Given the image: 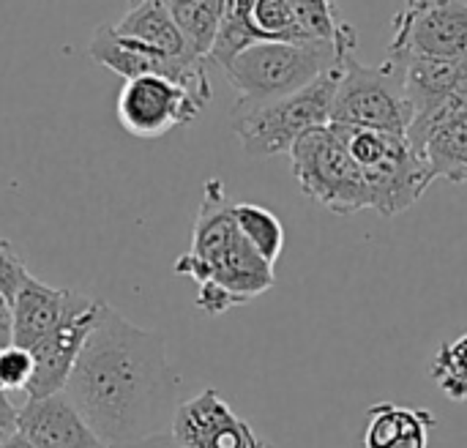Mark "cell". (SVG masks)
<instances>
[{"label":"cell","instance_id":"cell-6","mask_svg":"<svg viewBox=\"0 0 467 448\" xmlns=\"http://www.w3.org/2000/svg\"><path fill=\"white\" fill-rule=\"evenodd\" d=\"M331 123L408 137V129L413 123V107L405 90L402 60L389 55L380 66H367L356 55H348L342 60Z\"/></svg>","mask_w":467,"mask_h":448},{"label":"cell","instance_id":"cell-7","mask_svg":"<svg viewBox=\"0 0 467 448\" xmlns=\"http://www.w3.org/2000/svg\"><path fill=\"white\" fill-rule=\"evenodd\" d=\"M290 167L301 192L326 211L350 216L369 208L364 175L331 123L312 129L293 145Z\"/></svg>","mask_w":467,"mask_h":448},{"label":"cell","instance_id":"cell-16","mask_svg":"<svg viewBox=\"0 0 467 448\" xmlns=\"http://www.w3.org/2000/svg\"><path fill=\"white\" fill-rule=\"evenodd\" d=\"M115 30L126 38H137L167 57H197L192 55L172 11L161 0H134Z\"/></svg>","mask_w":467,"mask_h":448},{"label":"cell","instance_id":"cell-5","mask_svg":"<svg viewBox=\"0 0 467 448\" xmlns=\"http://www.w3.org/2000/svg\"><path fill=\"white\" fill-rule=\"evenodd\" d=\"M339 68H331L304 90H296L285 99L265 104H235L233 107V131L241 140L246 156L268 159L290 153L293 145L312 129L331 123L334 96L339 85Z\"/></svg>","mask_w":467,"mask_h":448},{"label":"cell","instance_id":"cell-17","mask_svg":"<svg viewBox=\"0 0 467 448\" xmlns=\"http://www.w3.org/2000/svg\"><path fill=\"white\" fill-rule=\"evenodd\" d=\"M462 57H400L405 66V90L413 107V120L430 115L457 88L462 74Z\"/></svg>","mask_w":467,"mask_h":448},{"label":"cell","instance_id":"cell-26","mask_svg":"<svg viewBox=\"0 0 467 448\" xmlns=\"http://www.w3.org/2000/svg\"><path fill=\"white\" fill-rule=\"evenodd\" d=\"M14 345V296L0 285V348Z\"/></svg>","mask_w":467,"mask_h":448},{"label":"cell","instance_id":"cell-10","mask_svg":"<svg viewBox=\"0 0 467 448\" xmlns=\"http://www.w3.org/2000/svg\"><path fill=\"white\" fill-rule=\"evenodd\" d=\"M88 55L93 63L109 68L112 74L123 77V82L145 77V74H161L178 85H183L189 93H194L202 104L211 101V79L202 57H167L148 44L137 38H126L115 30V25H99L88 41Z\"/></svg>","mask_w":467,"mask_h":448},{"label":"cell","instance_id":"cell-14","mask_svg":"<svg viewBox=\"0 0 467 448\" xmlns=\"http://www.w3.org/2000/svg\"><path fill=\"white\" fill-rule=\"evenodd\" d=\"M66 296L68 290L49 287L30 274L14 296V345L36 348L63 318Z\"/></svg>","mask_w":467,"mask_h":448},{"label":"cell","instance_id":"cell-4","mask_svg":"<svg viewBox=\"0 0 467 448\" xmlns=\"http://www.w3.org/2000/svg\"><path fill=\"white\" fill-rule=\"evenodd\" d=\"M331 126L358 164L369 192V208L380 216L410 211L432 186L427 161L410 148L408 137L361 126Z\"/></svg>","mask_w":467,"mask_h":448},{"label":"cell","instance_id":"cell-23","mask_svg":"<svg viewBox=\"0 0 467 448\" xmlns=\"http://www.w3.org/2000/svg\"><path fill=\"white\" fill-rule=\"evenodd\" d=\"M430 378L451 402H467V334L441 345L430 364Z\"/></svg>","mask_w":467,"mask_h":448},{"label":"cell","instance_id":"cell-13","mask_svg":"<svg viewBox=\"0 0 467 448\" xmlns=\"http://www.w3.org/2000/svg\"><path fill=\"white\" fill-rule=\"evenodd\" d=\"M16 435L36 448H109L93 432L66 391L25 400L16 413Z\"/></svg>","mask_w":467,"mask_h":448},{"label":"cell","instance_id":"cell-18","mask_svg":"<svg viewBox=\"0 0 467 448\" xmlns=\"http://www.w3.org/2000/svg\"><path fill=\"white\" fill-rule=\"evenodd\" d=\"M296 22L301 33L309 41H326L334 44L339 57L356 55L358 49V33L350 22L342 19L337 0H290Z\"/></svg>","mask_w":467,"mask_h":448},{"label":"cell","instance_id":"cell-1","mask_svg":"<svg viewBox=\"0 0 467 448\" xmlns=\"http://www.w3.org/2000/svg\"><path fill=\"white\" fill-rule=\"evenodd\" d=\"M178 389L164 337L134 326L109 304L66 383L68 400L109 448H137L170 432Z\"/></svg>","mask_w":467,"mask_h":448},{"label":"cell","instance_id":"cell-24","mask_svg":"<svg viewBox=\"0 0 467 448\" xmlns=\"http://www.w3.org/2000/svg\"><path fill=\"white\" fill-rule=\"evenodd\" d=\"M33 353L19 348V345H8V348H0V391L5 394H14V391H22L30 386L33 380Z\"/></svg>","mask_w":467,"mask_h":448},{"label":"cell","instance_id":"cell-15","mask_svg":"<svg viewBox=\"0 0 467 448\" xmlns=\"http://www.w3.org/2000/svg\"><path fill=\"white\" fill-rule=\"evenodd\" d=\"M367 416L361 448H427L430 430L438 427L432 411H413L397 402L372 405Z\"/></svg>","mask_w":467,"mask_h":448},{"label":"cell","instance_id":"cell-30","mask_svg":"<svg viewBox=\"0 0 467 448\" xmlns=\"http://www.w3.org/2000/svg\"><path fill=\"white\" fill-rule=\"evenodd\" d=\"M465 68H467V55H465Z\"/></svg>","mask_w":467,"mask_h":448},{"label":"cell","instance_id":"cell-2","mask_svg":"<svg viewBox=\"0 0 467 448\" xmlns=\"http://www.w3.org/2000/svg\"><path fill=\"white\" fill-rule=\"evenodd\" d=\"M233 200L219 178L205 181L202 203L192 230V246L172 266L178 276L200 285L197 309L208 318H219L233 307H244L252 298L274 287V266L265 263L241 235Z\"/></svg>","mask_w":467,"mask_h":448},{"label":"cell","instance_id":"cell-20","mask_svg":"<svg viewBox=\"0 0 467 448\" xmlns=\"http://www.w3.org/2000/svg\"><path fill=\"white\" fill-rule=\"evenodd\" d=\"M224 5H227V0H186V3L170 8L192 55L208 60L213 41L219 36L222 19H224Z\"/></svg>","mask_w":467,"mask_h":448},{"label":"cell","instance_id":"cell-3","mask_svg":"<svg viewBox=\"0 0 467 448\" xmlns=\"http://www.w3.org/2000/svg\"><path fill=\"white\" fill-rule=\"evenodd\" d=\"M339 66L337 47L326 41H257L235 55L224 74L238 93L235 104H265L304 90Z\"/></svg>","mask_w":467,"mask_h":448},{"label":"cell","instance_id":"cell-19","mask_svg":"<svg viewBox=\"0 0 467 448\" xmlns=\"http://www.w3.org/2000/svg\"><path fill=\"white\" fill-rule=\"evenodd\" d=\"M424 161L432 183L446 178L449 183H467V115L441 126L424 145Z\"/></svg>","mask_w":467,"mask_h":448},{"label":"cell","instance_id":"cell-27","mask_svg":"<svg viewBox=\"0 0 467 448\" xmlns=\"http://www.w3.org/2000/svg\"><path fill=\"white\" fill-rule=\"evenodd\" d=\"M16 413L19 408L11 402V394L0 391V432H16Z\"/></svg>","mask_w":467,"mask_h":448},{"label":"cell","instance_id":"cell-12","mask_svg":"<svg viewBox=\"0 0 467 448\" xmlns=\"http://www.w3.org/2000/svg\"><path fill=\"white\" fill-rule=\"evenodd\" d=\"M170 435L181 448H274L230 408L216 389H205L181 402L172 416Z\"/></svg>","mask_w":467,"mask_h":448},{"label":"cell","instance_id":"cell-9","mask_svg":"<svg viewBox=\"0 0 467 448\" xmlns=\"http://www.w3.org/2000/svg\"><path fill=\"white\" fill-rule=\"evenodd\" d=\"M104 307L107 304L101 298L68 290L63 318L36 348H30L36 370H33L30 386L25 389V400L52 397V394L66 391L71 370H74L93 326L99 323Z\"/></svg>","mask_w":467,"mask_h":448},{"label":"cell","instance_id":"cell-28","mask_svg":"<svg viewBox=\"0 0 467 448\" xmlns=\"http://www.w3.org/2000/svg\"><path fill=\"white\" fill-rule=\"evenodd\" d=\"M137 448H181V446L172 441V435H170V432H164V435H156V438H150V441L140 443Z\"/></svg>","mask_w":467,"mask_h":448},{"label":"cell","instance_id":"cell-11","mask_svg":"<svg viewBox=\"0 0 467 448\" xmlns=\"http://www.w3.org/2000/svg\"><path fill=\"white\" fill-rule=\"evenodd\" d=\"M202 109L205 104L194 93L161 74L129 79L118 93V120L140 140H156L178 126H189Z\"/></svg>","mask_w":467,"mask_h":448},{"label":"cell","instance_id":"cell-8","mask_svg":"<svg viewBox=\"0 0 467 448\" xmlns=\"http://www.w3.org/2000/svg\"><path fill=\"white\" fill-rule=\"evenodd\" d=\"M389 55L443 60L467 55V0H402Z\"/></svg>","mask_w":467,"mask_h":448},{"label":"cell","instance_id":"cell-21","mask_svg":"<svg viewBox=\"0 0 467 448\" xmlns=\"http://www.w3.org/2000/svg\"><path fill=\"white\" fill-rule=\"evenodd\" d=\"M233 216H235V224H238L241 235L246 238V244L265 263L274 266L285 249V227H282L279 216L263 205H254V203H235Z\"/></svg>","mask_w":467,"mask_h":448},{"label":"cell","instance_id":"cell-22","mask_svg":"<svg viewBox=\"0 0 467 448\" xmlns=\"http://www.w3.org/2000/svg\"><path fill=\"white\" fill-rule=\"evenodd\" d=\"M246 27L254 41H309L296 22L290 0H254Z\"/></svg>","mask_w":467,"mask_h":448},{"label":"cell","instance_id":"cell-29","mask_svg":"<svg viewBox=\"0 0 467 448\" xmlns=\"http://www.w3.org/2000/svg\"><path fill=\"white\" fill-rule=\"evenodd\" d=\"M0 448H36L33 443H27L22 435H16V432H11L3 443H0Z\"/></svg>","mask_w":467,"mask_h":448},{"label":"cell","instance_id":"cell-25","mask_svg":"<svg viewBox=\"0 0 467 448\" xmlns=\"http://www.w3.org/2000/svg\"><path fill=\"white\" fill-rule=\"evenodd\" d=\"M27 276H30V271H27V266H25L19 249H16L11 241L0 238V285H3L11 296H16V290L22 287V282H25Z\"/></svg>","mask_w":467,"mask_h":448}]
</instances>
